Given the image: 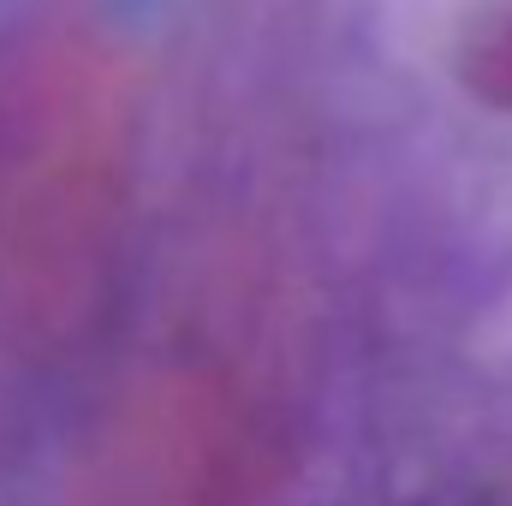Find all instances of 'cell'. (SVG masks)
Masks as SVG:
<instances>
[{"mask_svg":"<svg viewBox=\"0 0 512 506\" xmlns=\"http://www.w3.org/2000/svg\"><path fill=\"white\" fill-rule=\"evenodd\" d=\"M459 78L483 108L512 114V0H501L465 42L459 54Z\"/></svg>","mask_w":512,"mask_h":506,"instance_id":"cell-3","label":"cell"},{"mask_svg":"<svg viewBox=\"0 0 512 506\" xmlns=\"http://www.w3.org/2000/svg\"><path fill=\"white\" fill-rule=\"evenodd\" d=\"M286 405L233 352H173L131 387L108 453V506H256Z\"/></svg>","mask_w":512,"mask_h":506,"instance_id":"cell-2","label":"cell"},{"mask_svg":"<svg viewBox=\"0 0 512 506\" xmlns=\"http://www.w3.org/2000/svg\"><path fill=\"white\" fill-rule=\"evenodd\" d=\"M137 179V84L90 30L0 66V340L72 352L108 310Z\"/></svg>","mask_w":512,"mask_h":506,"instance_id":"cell-1","label":"cell"}]
</instances>
